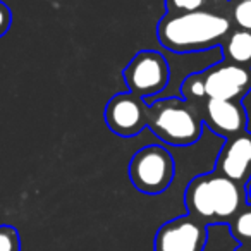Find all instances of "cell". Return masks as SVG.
Listing matches in <instances>:
<instances>
[{
  "label": "cell",
  "mask_w": 251,
  "mask_h": 251,
  "mask_svg": "<svg viewBox=\"0 0 251 251\" xmlns=\"http://www.w3.org/2000/svg\"><path fill=\"white\" fill-rule=\"evenodd\" d=\"M229 33L230 23L226 16L206 11L165 14L157 26L160 45L176 53L213 49L220 45Z\"/></svg>",
  "instance_id": "cell-1"
},
{
  "label": "cell",
  "mask_w": 251,
  "mask_h": 251,
  "mask_svg": "<svg viewBox=\"0 0 251 251\" xmlns=\"http://www.w3.org/2000/svg\"><path fill=\"white\" fill-rule=\"evenodd\" d=\"M244 188L215 171L191 179L184 193L188 213L201 222L217 224L236 217L246 203Z\"/></svg>",
  "instance_id": "cell-2"
},
{
  "label": "cell",
  "mask_w": 251,
  "mask_h": 251,
  "mask_svg": "<svg viewBox=\"0 0 251 251\" xmlns=\"http://www.w3.org/2000/svg\"><path fill=\"white\" fill-rule=\"evenodd\" d=\"M147 127H150L164 143L172 147H189L201 138L203 121L186 100L167 98L148 105Z\"/></svg>",
  "instance_id": "cell-3"
},
{
  "label": "cell",
  "mask_w": 251,
  "mask_h": 251,
  "mask_svg": "<svg viewBox=\"0 0 251 251\" xmlns=\"http://www.w3.org/2000/svg\"><path fill=\"white\" fill-rule=\"evenodd\" d=\"M176 164L171 151L162 145H148L138 150L129 162V179L138 191L160 195L174 181Z\"/></svg>",
  "instance_id": "cell-4"
},
{
  "label": "cell",
  "mask_w": 251,
  "mask_h": 251,
  "mask_svg": "<svg viewBox=\"0 0 251 251\" xmlns=\"http://www.w3.org/2000/svg\"><path fill=\"white\" fill-rule=\"evenodd\" d=\"M129 93L143 98L145 103L162 93L171 79V69L162 53L155 50H141L122 71Z\"/></svg>",
  "instance_id": "cell-5"
},
{
  "label": "cell",
  "mask_w": 251,
  "mask_h": 251,
  "mask_svg": "<svg viewBox=\"0 0 251 251\" xmlns=\"http://www.w3.org/2000/svg\"><path fill=\"white\" fill-rule=\"evenodd\" d=\"M206 224L193 215H182L165 222L155 236V251H203L206 244Z\"/></svg>",
  "instance_id": "cell-6"
},
{
  "label": "cell",
  "mask_w": 251,
  "mask_h": 251,
  "mask_svg": "<svg viewBox=\"0 0 251 251\" xmlns=\"http://www.w3.org/2000/svg\"><path fill=\"white\" fill-rule=\"evenodd\" d=\"M147 108L143 98L129 91L114 95L105 105L107 127L117 136H136L147 127Z\"/></svg>",
  "instance_id": "cell-7"
},
{
  "label": "cell",
  "mask_w": 251,
  "mask_h": 251,
  "mask_svg": "<svg viewBox=\"0 0 251 251\" xmlns=\"http://www.w3.org/2000/svg\"><path fill=\"white\" fill-rule=\"evenodd\" d=\"M205 97L241 100L251 90V67L232 62H219L201 73Z\"/></svg>",
  "instance_id": "cell-8"
},
{
  "label": "cell",
  "mask_w": 251,
  "mask_h": 251,
  "mask_svg": "<svg viewBox=\"0 0 251 251\" xmlns=\"http://www.w3.org/2000/svg\"><path fill=\"white\" fill-rule=\"evenodd\" d=\"M215 172L232 179L239 186H246L251 181V133L226 140L215 162Z\"/></svg>",
  "instance_id": "cell-9"
},
{
  "label": "cell",
  "mask_w": 251,
  "mask_h": 251,
  "mask_svg": "<svg viewBox=\"0 0 251 251\" xmlns=\"http://www.w3.org/2000/svg\"><path fill=\"white\" fill-rule=\"evenodd\" d=\"M205 122L213 133L229 140V138L246 131L248 117L241 100L210 98L208 103H206Z\"/></svg>",
  "instance_id": "cell-10"
},
{
  "label": "cell",
  "mask_w": 251,
  "mask_h": 251,
  "mask_svg": "<svg viewBox=\"0 0 251 251\" xmlns=\"http://www.w3.org/2000/svg\"><path fill=\"white\" fill-rule=\"evenodd\" d=\"M227 62L251 67V31L239 29L229 35L222 45Z\"/></svg>",
  "instance_id": "cell-11"
},
{
  "label": "cell",
  "mask_w": 251,
  "mask_h": 251,
  "mask_svg": "<svg viewBox=\"0 0 251 251\" xmlns=\"http://www.w3.org/2000/svg\"><path fill=\"white\" fill-rule=\"evenodd\" d=\"M232 237L241 244H251V205L243 208L229 224Z\"/></svg>",
  "instance_id": "cell-12"
},
{
  "label": "cell",
  "mask_w": 251,
  "mask_h": 251,
  "mask_svg": "<svg viewBox=\"0 0 251 251\" xmlns=\"http://www.w3.org/2000/svg\"><path fill=\"white\" fill-rule=\"evenodd\" d=\"M181 93H182V97H184V100L205 97V88H203L201 73L191 74V76L186 77L184 83H182V86H181Z\"/></svg>",
  "instance_id": "cell-13"
},
{
  "label": "cell",
  "mask_w": 251,
  "mask_h": 251,
  "mask_svg": "<svg viewBox=\"0 0 251 251\" xmlns=\"http://www.w3.org/2000/svg\"><path fill=\"white\" fill-rule=\"evenodd\" d=\"M205 0H165L167 14H181V12L201 11Z\"/></svg>",
  "instance_id": "cell-14"
},
{
  "label": "cell",
  "mask_w": 251,
  "mask_h": 251,
  "mask_svg": "<svg viewBox=\"0 0 251 251\" xmlns=\"http://www.w3.org/2000/svg\"><path fill=\"white\" fill-rule=\"evenodd\" d=\"M19 232L11 226L0 227V251H19Z\"/></svg>",
  "instance_id": "cell-15"
},
{
  "label": "cell",
  "mask_w": 251,
  "mask_h": 251,
  "mask_svg": "<svg viewBox=\"0 0 251 251\" xmlns=\"http://www.w3.org/2000/svg\"><path fill=\"white\" fill-rule=\"evenodd\" d=\"M234 21L241 29L251 31V0H241L234 7Z\"/></svg>",
  "instance_id": "cell-16"
},
{
  "label": "cell",
  "mask_w": 251,
  "mask_h": 251,
  "mask_svg": "<svg viewBox=\"0 0 251 251\" xmlns=\"http://www.w3.org/2000/svg\"><path fill=\"white\" fill-rule=\"evenodd\" d=\"M12 25V12L9 9L7 4L0 2V38L4 35H7V31L11 29Z\"/></svg>",
  "instance_id": "cell-17"
},
{
  "label": "cell",
  "mask_w": 251,
  "mask_h": 251,
  "mask_svg": "<svg viewBox=\"0 0 251 251\" xmlns=\"http://www.w3.org/2000/svg\"><path fill=\"white\" fill-rule=\"evenodd\" d=\"M244 191H246V201H250V205H251V181L244 186Z\"/></svg>",
  "instance_id": "cell-18"
},
{
  "label": "cell",
  "mask_w": 251,
  "mask_h": 251,
  "mask_svg": "<svg viewBox=\"0 0 251 251\" xmlns=\"http://www.w3.org/2000/svg\"><path fill=\"white\" fill-rule=\"evenodd\" d=\"M234 251H251V244H239Z\"/></svg>",
  "instance_id": "cell-19"
}]
</instances>
